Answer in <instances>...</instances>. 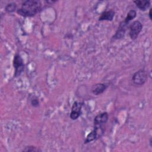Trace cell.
I'll return each mask as SVG.
<instances>
[{"instance_id":"1","label":"cell","mask_w":152,"mask_h":152,"mask_svg":"<svg viewBox=\"0 0 152 152\" xmlns=\"http://www.w3.org/2000/svg\"><path fill=\"white\" fill-rule=\"evenodd\" d=\"M42 8V3L39 0H27L24 1L21 8L17 11L18 14L24 17H33L38 13Z\"/></svg>"},{"instance_id":"2","label":"cell","mask_w":152,"mask_h":152,"mask_svg":"<svg viewBox=\"0 0 152 152\" xmlns=\"http://www.w3.org/2000/svg\"><path fill=\"white\" fill-rule=\"evenodd\" d=\"M148 78V74L145 70L141 69L135 72L132 77V82L137 86L143 85Z\"/></svg>"},{"instance_id":"3","label":"cell","mask_w":152,"mask_h":152,"mask_svg":"<svg viewBox=\"0 0 152 152\" xmlns=\"http://www.w3.org/2000/svg\"><path fill=\"white\" fill-rule=\"evenodd\" d=\"M128 28L130 38L132 40H135L137 38L138 36L141 31L142 25L140 21L136 20L129 25Z\"/></svg>"},{"instance_id":"4","label":"cell","mask_w":152,"mask_h":152,"mask_svg":"<svg viewBox=\"0 0 152 152\" xmlns=\"http://www.w3.org/2000/svg\"><path fill=\"white\" fill-rule=\"evenodd\" d=\"M13 65L15 68L14 76L15 77H17L21 75L24 68L23 60L20 55L16 54L14 56L13 59Z\"/></svg>"},{"instance_id":"5","label":"cell","mask_w":152,"mask_h":152,"mask_svg":"<svg viewBox=\"0 0 152 152\" xmlns=\"http://www.w3.org/2000/svg\"><path fill=\"white\" fill-rule=\"evenodd\" d=\"M103 133V126H95L94 127V129L91 131L87 136L84 143L87 144L90 142L96 139H97L99 137H100L101 134Z\"/></svg>"},{"instance_id":"6","label":"cell","mask_w":152,"mask_h":152,"mask_svg":"<svg viewBox=\"0 0 152 152\" xmlns=\"http://www.w3.org/2000/svg\"><path fill=\"white\" fill-rule=\"evenodd\" d=\"M83 104V103L80 102H74L72 106L71 111L69 115V117L72 120H76L80 116Z\"/></svg>"},{"instance_id":"7","label":"cell","mask_w":152,"mask_h":152,"mask_svg":"<svg viewBox=\"0 0 152 152\" xmlns=\"http://www.w3.org/2000/svg\"><path fill=\"white\" fill-rule=\"evenodd\" d=\"M129 25V24L125 23L124 21L122 22H121L116 31L115 35L113 36V39H114L115 40L122 39L124 36L126 30L128 28Z\"/></svg>"},{"instance_id":"8","label":"cell","mask_w":152,"mask_h":152,"mask_svg":"<svg viewBox=\"0 0 152 152\" xmlns=\"http://www.w3.org/2000/svg\"><path fill=\"white\" fill-rule=\"evenodd\" d=\"M109 118V115L107 112H102L98 114L94 119V125L95 126H102L106 123Z\"/></svg>"},{"instance_id":"9","label":"cell","mask_w":152,"mask_h":152,"mask_svg":"<svg viewBox=\"0 0 152 152\" xmlns=\"http://www.w3.org/2000/svg\"><path fill=\"white\" fill-rule=\"evenodd\" d=\"M115 12L112 10L103 11L99 18V21H112Z\"/></svg>"},{"instance_id":"10","label":"cell","mask_w":152,"mask_h":152,"mask_svg":"<svg viewBox=\"0 0 152 152\" xmlns=\"http://www.w3.org/2000/svg\"><path fill=\"white\" fill-rule=\"evenodd\" d=\"M107 88V86L103 83H97L93 86L92 92L95 95H99L103 93Z\"/></svg>"},{"instance_id":"11","label":"cell","mask_w":152,"mask_h":152,"mask_svg":"<svg viewBox=\"0 0 152 152\" xmlns=\"http://www.w3.org/2000/svg\"><path fill=\"white\" fill-rule=\"evenodd\" d=\"M134 2L136 6L141 11H145L150 5V1L137 0L134 1Z\"/></svg>"},{"instance_id":"12","label":"cell","mask_w":152,"mask_h":152,"mask_svg":"<svg viewBox=\"0 0 152 152\" xmlns=\"http://www.w3.org/2000/svg\"><path fill=\"white\" fill-rule=\"evenodd\" d=\"M136 15H137L136 11L134 10H131L129 11V12L127 13V15L125 17L124 21L126 23L129 24V22L136 17Z\"/></svg>"},{"instance_id":"13","label":"cell","mask_w":152,"mask_h":152,"mask_svg":"<svg viewBox=\"0 0 152 152\" xmlns=\"http://www.w3.org/2000/svg\"><path fill=\"white\" fill-rule=\"evenodd\" d=\"M16 8H17V4L15 2H10L6 5L5 10L7 12L11 13V12H14Z\"/></svg>"},{"instance_id":"14","label":"cell","mask_w":152,"mask_h":152,"mask_svg":"<svg viewBox=\"0 0 152 152\" xmlns=\"http://www.w3.org/2000/svg\"><path fill=\"white\" fill-rule=\"evenodd\" d=\"M42 150L40 149L38 147H36L33 145H28L24 147V148L22 150V151H27V152H30V151H41Z\"/></svg>"},{"instance_id":"15","label":"cell","mask_w":152,"mask_h":152,"mask_svg":"<svg viewBox=\"0 0 152 152\" xmlns=\"http://www.w3.org/2000/svg\"><path fill=\"white\" fill-rule=\"evenodd\" d=\"M30 103L32 106L34 107H37L39 106V99H37V97L33 96L31 99H30Z\"/></svg>"},{"instance_id":"16","label":"cell","mask_w":152,"mask_h":152,"mask_svg":"<svg viewBox=\"0 0 152 152\" xmlns=\"http://www.w3.org/2000/svg\"><path fill=\"white\" fill-rule=\"evenodd\" d=\"M151 11H152V9L150 8V11H149V13H148V16H149V18L151 20L152 19V17H151Z\"/></svg>"}]
</instances>
